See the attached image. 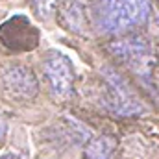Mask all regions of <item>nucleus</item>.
<instances>
[{
  "label": "nucleus",
  "mask_w": 159,
  "mask_h": 159,
  "mask_svg": "<svg viewBox=\"0 0 159 159\" xmlns=\"http://www.w3.org/2000/svg\"><path fill=\"white\" fill-rule=\"evenodd\" d=\"M109 50L122 59L131 72H135L143 81H152V74L156 69V56L152 46L143 37H124L109 44Z\"/></svg>",
  "instance_id": "3"
},
{
  "label": "nucleus",
  "mask_w": 159,
  "mask_h": 159,
  "mask_svg": "<svg viewBox=\"0 0 159 159\" xmlns=\"http://www.w3.org/2000/svg\"><path fill=\"white\" fill-rule=\"evenodd\" d=\"M6 131H7V120H6V117H2V115H0V141L4 139Z\"/></svg>",
  "instance_id": "10"
},
{
  "label": "nucleus",
  "mask_w": 159,
  "mask_h": 159,
  "mask_svg": "<svg viewBox=\"0 0 159 159\" xmlns=\"http://www.w3.org/2000/svg\"><path fill=\"white\" fill-rule=\"evenodd\" d=\"M61 2L63 0H32V7H34V11L37 13L39 19L46 20Z\"/></svg>",
  "instance_id": "9"
},
{
  "label": "nucleus",
  "mask_w": 159,
  "mask_h": 159,
  "mask_svg": "<svg viewBox=\"0 0 159 159\" xmlns=\"http://www.w3.org/2000/svg\"><path fill=\"white\" fill-rule=\"evenodd\" d=\"M0 39L7 48L13 50H28L37 44V30L26 17H13L0 26Z\"/></svg>",
  "instance_id": "6"
},
{
  "label": "nucleus",
  "mask_w": 159,
  "mask_h": 159,
  "mask_svg": "<svg viewBox=\"0 0 159 159\" xmlns=\"http://www.w3.org/2000/svg\"><path fill=\"white\" fill-rule=\"evenodd\" d=\"M2 83L7 94L17 100H30L39 91V81L35 74L24 65H11L4 70Z\"/></svg>",
  "instance_id": "5"
},
{
  "label": "nucleus",
  "mask_w": 159,
  "mask_h": 159,
  "mask_svg": "<svg viewBox=\"0 0 159 159\" xmlns=\"http://www.w3.org/2000/svg\"><path fill=\"white\" fill-rule=\"evenodd\" d=\"M43 72L50 85V93L57 100H69L74 96L76 70H74L72 61L65 54L57 50L48 52L43 61Z\"/></svg>",
  "instance_id": "4"
},
{
  "label": "nucleus",
  "mask_w": 159,
  "mask_h": 159,
  "mask_svg": "<svg viewBox=\"0 0 159 159\" xmlns=\"http://www.w3.org/2000/svg\"><path fill=\"white\" fill-rule=\"evenodd\" d=\"M150 0H94L93 24L102 35H126L146 24Z\"/></svg>",
  "instance_id": "1"
},
{
  "label": "nucleus",
  "mask_w": 159,
  "mask_h": 159,
  "mask_svg": "<svg viewBox=\"0 0 159 159\" xmlns=\"http://www.w3.org/2000/svg\"><path fill=\"white\" fill-rule=\"evenodd\" d=\"M61 22L74 34H85L89 30V19L85 13L83 0H67L61 2Z\"/></svg>",
  "instance_id": "7"
},
{
  "label": "nucleus",
  "mask_w": 159,
  "mask_h": 159,
  "mask_svg": "<svg viewBox=\"0 0 159 159\" xmlns=\"http://www.w3.org/2000/svg\"><path fill=\"white\" fill-rule=\"evenodd\" d=\"M117 152V139L113 135L93 137L85 146V159H113Z\"/></svg>",
  "instance_id": "8"
},
{
  "label": "nucleus",
  "mask_w": 159,
  "mask_h": 159,
  "mask_svg": "<svg viewBox=\"0 0 159 159\" xmlns=\"http://www.w3.org/2000/svg\"><path fill=\"white\" fill-rule=\"evenodd\" d=\"M102 78L106 81V91L102 96V106L117 117H139L144 113V104L128 83V80L120 76L113 67L102 69Z\"/></svg>",
  "instance_id": "2"
},
{
  "label": "nucleus",
  "mask_w": 159,
  "mask_h": 159,
  "mask_svg": "<svg viewBox=\"0 0 159 159\" xmlns=\"http://www.w3.org/2000/svg\"><path fill=\"white\" fill-rule=\"evenodd\" d=\"M0 159H20L17 154H13V152H6V154H2Z\"/></svg>",
  "instance_id": "11"
}]
</instances>
